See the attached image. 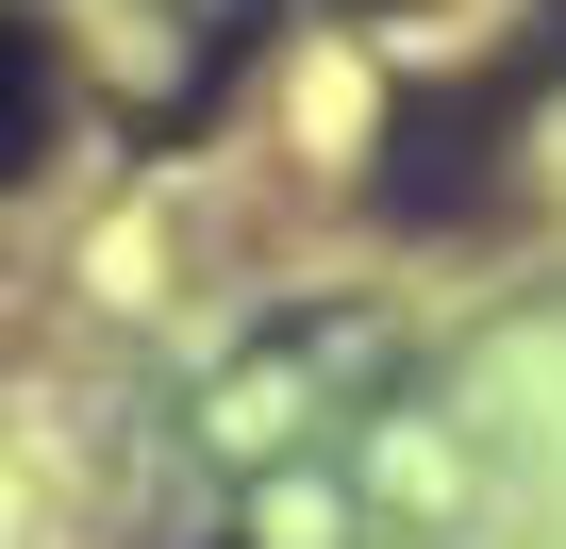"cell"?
Wrapping results in <instances>:
<instances>
[{
  "instance_id": "obj_1",
  "label": "cell",
  "mask_w": 566,
  "mask_h": 549,
  "mask_svg": "<svg viewBox=\"0 0 566 549\" xmlns=\"http://www.w3.org/2000/svg\"><path fill=\"white\" fill-rule=\"evenodd\" d=\"M500 117H516V84L500 67H467V84H417L400 117H384V217H467L483 183H500Z\"/></svg>"
},
{
  "instance_id": "obj_2",
  "label": "cell",
  "mask_w": 566,
  "mask_h": 549,
  "mask_svg": "<svg viewBox=\"0 0 566 549\" xmlns=\"http://www.w3.org/2000/svg\"><path fill=\"white\" fill-rule=\"evenodd\" d=\"M51 134H67V51H51L34 0H0V183H18Z\"/></svg>"
},
{
  "instance_id": "obj_3",
  "label": "cell",
  "mask_w": 566,
  "mask_h": 549,
  "mask_svg": "<svg viewBox=\"0 0 566 549\" xmlns=\"http://www.w3.org/2000/svg\"><path fill=\"white\" fill-rule=\"evenodd\" d=\"M549 34H566V0H549Z\"/></svg>"
}]
</instances>
